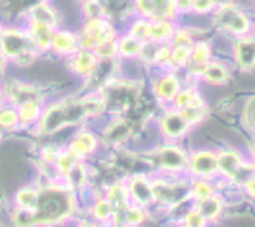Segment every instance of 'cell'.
I'll use <instances>...</instances> for the list:
<instances>
[{
	"instance_id": "7dc6e473",
	"label": "cell",
	"mask_w": 255,
	"mask_h": 227,
	"mask_svg": "<svg viewBox=\"0 0 255 227\" xmlns=\"http://www.w3.org/2000/svg\"><path fill=\"white\" fill-rule=\"evenodd\" d=\"M79 227H108V226L107 225L99 224V222H95V221H92V222H83V224H82Z\"/></svg>"
},
{
	"instance_id": "816d5d0a",
	"label": "cell",
	"mask_w": 255,
	"mask_h": 227,
	"mask_svg": "<svg viewBox=\"0 0 255 227\" xmlns=\"http://www.w3.org/2000/svg\"><path fill=\"white\" fill-rule=\"evenodd\" d=\"M1 97H3V94H1V91H0V100H1Z\"/></svg>"
},
{
	"instance_id": "ab89813d",
	"label": "cell",
	"mask_w": 255,
	"mask_h": 227,
	"mask_svg": "<svg viewBox=\"0 0 255 227\" xmlns=\"http://www.w3.org/2000/svg\"><path fill=\"white\" fill-rule=\"evenodd\" d=\"M181 222L185 225H188V226H191V227H207L209 226V224L206 222V220H205V218L202 217L200 213H198L197 209H196L194 207L187 212V214H185L184 218L181 220Z\"/></svg>"
},
{
	"instance_id": "c3c4849f",
	"label": "cell",
	"mask_w": 255,
	"mask_h": 227,
	"mask_svg": "<svg viewBox=\"0 0 255 227\" xmlns=\"http://www.w3.org/2000/svg\"><path fill=\"white\" fill-rule=\"evenodd\" d=\"M108 227H131V226H128V225L125 224V222H120V221H113V222H110V224L108 225Z\"/></svg>"
},
{
	"instance_id": "f546056e",
	"label": "cell",
	"mask_w": 255,
	"mask_h": 227,
	"mask_svg": "<svg viewBox=\"0 0 255 227\" xmlns=\"http://www.w3.org/2000/svg\"><path fill=\"white\" fill-rule=\"evenodd\" d=\"M19 117V123L21 125H31V123L39 121L42 116V103L39 101H27L17 108Z\"/></svg>"
},
{
	"instance_id": "4fadbf2b",
	"label": "cell",
	"mask_w": 255,
	"mask_h": 227,
	"mask_svg": "<svg viewBox=\"0 0 255 227\" xmlns=\"http://www.w3.org/2000/svg\"><path fill=\"white\" fill-rule=\"evenodd\" d=\"M137 9L142 16L150 21L172 19L176 16L175 0H136Z\"/></svg>"
},
{
	"instance_id": "5b68a950",
	"label": "cell",
	"mask_w": 255,
	"mask_h": 227,
	"mask_svg": "<svg viewBox=\"0 0 255 227\" xmlns=\"http://www.w3.org/2000/svg\"><path fill=\"white\" fill-rule=\"evenodd\" d=\"M218 175L223 177L231 185L241 186L254 177V166L246 162L236 151L227 149L218 153Z\"/></svg>"
},
{
	"instance_id": "484cf974",
	"label": "cell",
	"mask_w": 255,
	"mask_h": 227,
	"mask_svg": "<svg viewBox=\"0 0 255 227\" xmlns=\"http://www.w3.org/2000/svg\"><path fill=\"white\" fill-rule=\"evenodd\" d=\"M64 182L75 192L87 187L88 172L83 161H78L73 168L64 175Z\"/></svg>"
},
{
	"instance_id": "74e56055",
	"label": "cell",
	"mask_w": 255,
	"mask_h": 227,
	"mask_svg": "<svg viewBox=\"0 0 255 227\" xmlns=\"http://www.w3.org/2000/svg\"><path fill=\"white\" fill-rule=\"evenodd\" d=\"M94 52L97 58H114L118 55V43L116 39H113V40L99 45L97 48L94 49Z\"/></svg>"
},
{
	"instance_id": "bcb514c9",
	"label": "cell",
	"mask_w": 255,
	"mask_h": 227,
	"mask_svg": "<svg viewBox=\"0 0 255 227\" xmlns=\"http://www.w3.org/2000/svg\"><path fill=\"white\" fill-rule=\"evenodd\" d=\"M6 64H8V58L0 52V75L3 74L6 69Z\"/></svg>"
},
{
	"instance_id": "f1b7e54d",
	"label": "cell",
	"mask_w": 255,
	"mask_h": 227,
	"mask_svg": "<svg viewBox=\"0 0 255 227\" xmlns=\"http://www.w3.org/2000/svg\"><path fill=\"white\" fill-rule=\"evenodd\" d=\"M29 13L31 16L32 22L45 23V25L53 26V27H56V25H57V13H56L55 8H52L49 4H38Z\"/></svg>"
},
{
	"instance_id": "4316f807",
	"label": "cell",
	"mask_w": 255,
	"mask_h": 227,
	"mask_svg": "<svg viewBox=\"0 0 255 227\" xmlns=\"http://www.w3.org/2000/svg\"><path fill=\"white\" fill-rule=\"evenodd\" d=\"M91 214L95 222L103 225H109L114 218V209L105 196L97 198L91 208Z\"/></svg>"
},
{
	"instance_id": "7bdbcfd3",
	"label": "cell",
	"mask_w": 255,
	"mask_h": 227,
	"mask_svg": "<svg viewBox=\"0 0 255 227\" xmlns=\"http://www.w3.org/2000/svg\"><path fill=\"white\" fill-rule=\"evenodd\" d=\"M35 60H36V49L32 48V49H29V51L23 52L22 55H19L14 61H16V64L19 65V66H29V65H31L32 62H35Z\"/></svg>"
},
{
	"instance_id": "9a60e30c",
	"label": "cell",
	"mask_w": 255,
	"mask_h": 227,
	"mask_svg": "<svg viewBox=\"0 0 255 227\" xmlns=\"http://www.w3.org/2000/svg\"><path fill=\"white\" fill-rule=\"evenodd\" d=\"M131 134H132L131 123L126 118H116L104 130L103 140L108 146L117 147L128 140Z\"/></svg>"
},
{
	"instance_id": "e575fe53",
	"label": "cell",
	"mask_w": 255,
	"mask_h": 227,
	"mask_svg": "<svg viewBox=\"0 0 255 227\" xmlns=\"http://www.w3.org/2000/svg\"><path fill=\"white\" fill-rule=\"evenodd\" d=\"M191 57V48L188 47H180V45H174L171 47V55H170V61L168 66L172 68H184L187 66L188 61Z\"/></svg>"
},
{
	"instance_id": "7a4b0ae2",
	"label": "cell",
	"mask_w": 255,
	"mask_h": 227,
	"mask_svg": "<svg viewBox=\"0 0 255 227\" xmlns=\"http://www.w3.org/2000/svg\"><path fill=\"white\" fill-rule=\"evenodd\" d=\"M104 110L105 104L99 94L66 97L43 110L38 121V131L42 135H52L65 127L74 126L90 117L103 113Z\"/></svg>"
},
{
	"instance_id": "cb8c5ba5",
	"label": "cell",
	"mask_w": 255,
	"mask_h": 227,
	"mask_svg": "<svg viewBox=\"0 0 255 227\" xmlns=\"http://www.w3.org/2000/svg\"><path fill=\"white\" fill-rule=\"evenodd\" d=\"M55 27L45 25V23L32 22L30 23L29 35L31 42L36 49H49L52 44V39L55 35Z\"/></svg>"
},
{
	"instance_id": "44dd1931",
	"label": "cell",
	"mask_w": 255,
	"mask_h": 227,
	"mask_svg": "<svg viewBox=\"0 0 255 227\" xmlns=\"http://www.w3.org/2000/svg\"><path fill=\"white\" fill-rule=\"evenodd\" d=\"M51 48L60 55H74L75 52L81 48L79 36L68 30L56 31L52 39Z\"/></svg>"
},
{
	"instance_id": "52a82bcc",
	"label": "cell",
	"mask_w": 255,
	"mask_h": 227,
	"mask_svg": "<svg viewBox=\"0 0 255 227\" xmlns=\"http://www.w3.org/2000/svg\"><path fill=\"white\" fill-rule=\"evenodd\" d=\"M214 23L220 30L240 36L246 35L252 27L250 19L246 17L245 13L232 3L220 5L214 16Z\"/></svg>"
},
{
	"instance_id": "7402d4cb",
	"label": "cell",
	"mask_w": 255,
	"mask_h": 227,
	"mask_svg": "<svg viewBox=\"0 0 255 227\" xmlns=\"http://www.w3.org/2000/svg\"><path fill=\"white\" fill-rule=\"evenodd\" d=\"M204 81L210 84H227L231 79V71L224 62L220 61H209L204 66L201 75Z\"/></svg>"
},
{
	"instance_id": "db71d44e",
	"label": "cell",
	"mask_w": 255,
	"mask_h": 227,
	"mask_svg": "<svg viewBox=\"0 0 255 227\" xmlns=\"http://www.w3.org/2000/svg\"><path fill=\"white\" fill-rule=\"evenodd\" d=\"M1 30H3V29H1V26H0V34H1Z\"/></svg>"
},
{
	"instance_id": "30bf717a",
	"label": "cell",
	"mask_w": 255,
	"mask_h": 227,
	"mask_svg": "<svg viewBox=\"0 0 255 227\" xmlns=\"http://www.w3.org/2000/svg\"><path fill=\"white\" fill-rule=\"evenodd\" d=\"M187 173L192 179H211L218 175V153L197 151L189 156Z\"/></svg>"
},
{
	"instance_id": "ac0fdd59",
	"label": "cell",
	"mask_w": 255,
	"mask_h": 227,
	"mask_svg": "<svg viewBox=\"0 0 255 227\" xmlns=\"http://www.w3.org/2000/svg\"><path fill=\"white\" fill-rule=\"evenodd\" d=\"M97 148V139L94 134L83 131L79 133L69 144L68 151L79 161H83Z\"/></svg>"
},
{
	"instance_id": "8fae6325",
	"label": "cell",
	"mask_w": 255,
	"mask_h": 227,
	"mask_svg": "<svg viewBox=\"0 0 255 227\" xmlns=\"http://www.w3.org/2000/svg\"><path fill=\"white\" fill-rule=\"evenodd\" d=\"M3 97H5L9 105L18 108L19 105L27 101H39L42 103L43 96L35 86L30 83H23L19 81L6 82L3 88Z\"/></svg>"
},
{
	"instance_id": "6da1fadb",
	"label": "cell",
	"mask_w": 255,
	"mask_h": 227,
	"mask_svg": "<svg viewBox=\"0 0 255 227\" xmlns=\"http://www.w3.org/2000/svg\"><path fill=\"white\" fill-rule=\"evenodd\" d=\"M77 211V195L65 182H49L38 187L31 209L14 208L12 222L16 227H42L58 225Z\"/></svg>"
},
{
	"instance_id": "5bb4252c",
	"label": "cell",
	"mask_w": 255,
	"mask_h": 227,
	"mask_svg": "<svg viewBox=\"0 0 255 227\" xmlns=\"http://www.w3.org/2000/svg\"><path fill=\"white\" fill-rule=\"evenodd\" d=\"M161 130L163 135L170 140H178L185 135L191 129V125L185 120L183 114L176 109L166 110L161 117Z\"/></svg>"
},
{
	"instance_id": "9c48e42d",
	"label": "cell",
	"mask_w": 255,
	"mask_h": 227,
	"mask_svg": "<svg viewBox=\"0 0 255 227\" xmlns=\"http://www.w3.org/2000/svg\"><path fill=\"white\" fill-rule=\"evenodd\" d=\"M35 48L29 32L18 29L1 30L0 34V52L6 58L16 60L19 55L29 49ZM36 49V48H35Z\"/></svg>"
},
{
	"instance_id": "11a10c76",
	"label": "cell",
	"mask_w": 255,
	"mask_h": 227,
	"mask_svg": "<svg viewBox=\"0 0 255 227\" xmlns=\"http://www.w3.org/2000/svg\"><path fill=\"white\" fill-rule=\"evenodd\" d=\"M207 227H209V226H207Z\"/></svg>"
},
{
	"instance_id": "ba28073f",
	"label": "cell",
	"mask_w": 255,
	"mask_h": 227,
	"mask_svg": "<svg viewBox=\"0 0 255 227\" xmlns=\"http://www.w3.org/2000/svg\"><path fill=\"white\" fill-rule=\"evenodd\" d=\"M116 39V30L109 21L104 18L88 19L79 36L81 48L94 51L99 45Z\"/></svg>"
},
{
	"instance_id": "277c9868",
	"label": "cell",
	"mask_w": 255,
	"mask_h": 227,
	"mask_svg": "<svg viewBox=\"0 0 255 227\" xmlns=\"http://www.w3.org/2000/svg\"><path fill=\"white\" fill-rule=\"evenodd\" d=\"M191 179H174L165 177L152 179V191L154 199L153 204L172 209L183 201L191 199Z\"/></svg>"
},
{
	"instance_id": "ee69618b",
	"label": "cell",
	"mask_w": 255,
	"mask_h": 227,
	"mask_svg": "<svg viewBox=\"0 0 255 227\" xmlns=\"http://www.w3.org/2000/svg\"><path fill=\"white\" fill-rule=\"evenodd\" d=\"M213 8L214 3L211 0H193V3H192V9L196 10L197 13H201V14L210 12Z\"/></svg>"
},
{
	"instance_id": "603a6c76",
	"label": "cell",
	"mask_w": 255,
	"mask_h": 227,
	"mask_svg": "<svg viewBox=\"0 0 255 227\" xmlns=\"http://www.w3.org/2000/svg\"><path fill=\"white\" fill-rule=\"evenodd\" d=\"M97 61H99V58L95 55L94 51L79 48L75 52L74 55H73L71 68H73V70H74L75 73H78L79 75L88 77V75L94 71V69L96 68Z\"/></svg>"
},
{
	"instance_id": "836d02e7",
	"label": "cell",
	"mask_w": 255,
	"mask_h": 227,
	"mask_svg": "<svg viewBox=\"0 0 255 227\" xmlns=\"http://www.w3.org/2000/svg\"><path fill=\"white\" fill-rule=\"evenodd\" d=\"M36 194H38V187H34V186H27V187L21 188V190L17 191L16 196H14V205L18 209L29 211L35 203Z\"/></svg>"
},
{
	"instance_id": "60d3db41",
	"label": "cell",
	"mask_w": 255,
	"mask_h": 227,
	"mask_svg": "<svg viewBox=\"0 0 255 227\" xmlns=\"http://www.w3.org/2000/svg\"><path fill=\"white\" fill-rule=\"evenodd\" d=\"M243 122L246 129L254 130V97L246 101L243 110Z\"/></svg>"
},
{
	"instance_id": "f35d334b",
	"label": "cell",
	"mask_w": 255,
	"mask_h": 227,
	"mask_svg": "<svg viewBox=\"0 0 255 227\" xmlns=\"http://www.w3.org/2000/svg\"><path fill=\"white\" fill-rule=\"evenodd\" d=\"M40 3H45V0H8V8L9 12H30L34 6Z\"/></svg>"
},
{
	"instance_id": "83f0119b",
	"label": "cell",
	"mask_w": 255,
	"mask_h": 227,
	"mask_svg": "<svg viewBox=\"0 0 255 227\" xmlns=\"http://www.w3.org/2000/svg\"><path fill=\"white\" fill-rule=\"evenodd\" d=\"M148 218V209L145 208L139 207V205L131 204L126 211H123L120 217L114 218L113 221H120V222H125L131 227H139L142 225ZM112 221V222H113Z\"/></svg>"
},
{
	"instance_id": "681fc988",
	"label": "cell",
	"mask_w": 255,
	"mask_h": 227,
	"mask_svg": "<svg viewBox=\"0 0 255 227\" xmlns=\"http://www.w3.org/2000/svg\"><path fill=\"white\" fill-rule=\"evenodd\" d=\"M214 3V5L215 4H219V5H224V4H230L232 3V0H211Z\"/></svg>"
},
{
	"instance_id": "e0dca14e",
	"label": "cell",
	"mask_w": 255,
	"mask_h": 227,
	"mask_svg": "<svg viewBox=\"0 0 255 227\" xmlns=\"http://www.w3.org/2000/svg\"><path fill=\"white\" fill-rule=\"evenodd\" d=\"M181 90V84L179 78L175 74H166L163 77L158 78L153 86L154 95L162 103H171L174 101L175 96L179 94Z\"/></svg>"
},
{
	"instance_id": "4dcf8cb0",
	"label": "cell",
	"mask_w": 255,
	"mask_h": 227,
	"mask_svg": "<svg viewBox=\"0 0 255 227\" xmlns=\"http://www.w3.org/2000/svg\"><path fill=\"white\" fill-rule=\"evenodd\" d=\"M217 194V187L211 179H191V199L194 201L204 200Z\"/></svg>"
},
{
	"instance_id": "7c38bea8",
	"label": "cell",
	"mask_w": 255,
	"mask_h": 227,
	"mask_svg": "<svg viewBox=\"0 0 255 227\" xmlns=\"http://www.w3.org/2000/svg\"><path fill=\"white\" fill-rule=\"evenodd\" d=\"M131 203L148 209L154 203L152 191V179L144 174H135L126 182Z\"/></svg>"
},
{
	"instance_id": "2e32d148",
	"label": "cell",
	"mask_w": 255,
	"mask_h": 227,
	"mask_svg": "<svg viewBox=\"0 0 255 227\" xmlns=\"http://www.w3.org/2000/svg\"><path fill=\"white\" fill-rule=\"evenodd\" d=\"M105 198L108 199V201H109L110 204H112V207H113L114 218L120 217L121 214L123 213V211H126L127 208L132 204V203H131V199H129L126 182L123 181H117L114 182V183H112V185L107 188Z\"/></svg>"
},
{
	"instance_id": "3957f363",
	"label": "cell",
	"mask_w": 255,
	"mask_h": 227,
	"mask_svg": "<svg viewBox=\"0 0 255 227\" xmlns=\"http://www.w3.org/2000/svg\"><path fill=\"white\" fill-rule=\"evenodd\" d=\"M97 91L105 104V110L109 109L114 113H122L128 109L140 95L137 82L121 79H110Z\"/></svg>"
},
{
	"instance_id": "f5cc1de1",
	"label": "cell",
	"mask_w": 255,
	"mask_h": 227,
	"mask_svg": "<svg viewBox=\"0 0 255 227\" xmlns=\"http://www.w3.org/2000/svg\"><path fill=\"white\" fill-rule=\"evenodd\" d=\"M0 138H1V129H0Z\"/></svg>"
},
{
	"instance_id": "1f68e13d",
	"label": "cell",
	"mask_w": 255,
	"mask_h": 227,
	"mask_svg": "<svg viewBox=\"0 0 255 227\" xmlns=\"http://www.w3.org/2000/svg\"><path fill=\"white\" fill-rule=\"evenodd\" d=\"M172 103H174V109L180 112V110L192 107V105L204 103V99L194 88H185V90L179 91V94L175 96Z\"/></svg>"
},
{
	"instance_id": "b9f144b4",
	"label": "cell",
	"mask_w": 255,
	"mask_h": 227,
	"mask_svg": "<svg viewBox=\"0 0 255 227\" xmlns=\"http://www.w3.org/2000/svg\"><path fill=\"white\" fill-rule=\"evenodd\" d=\"M60 153H61V151L57 147L47 146L42 149L40 156H42V160L44 164H47V165H55L56 160H57Z\"/></svg>"
},
{
	"instance_id": "d4e9b609",
	"label": "cell",
	"mask_w": 255,
	"mask_h": 227,
	"mask_svg": "<svg viewBox=\"0 0 255 227\" xmlns=\"http://www.w3.org/2000/svg\"><path fill=\"white\" fill-rule=\"evenodd\" d=\"M175 26L168 19H157L150 21L149 19L148 32H146V40H152L157 43H166L172 38L175 32Z\"/></svg>"
},
{
	"instance_id": "d590c367",
	"label": "cell",
	"mask_w": 255,
	"mask_h": 227,
	"mask_svg": "<svg viewBox=\"0 0 255 227\" xmlns=\"http://www.w3.org/2000/svg\"><path fill=\"white\" fill-rule=\"evenodd\" d=\"M19 125V117L17 108L0 105V129L10 130Z\"/></svg>"
},
{
	"instance_id": "f6af8a7d",
	"label": "cell",
	"mask_w": 255,
	"mask_h": 227,
	"mask_svg": "<svg viewBox=\"0 0 255 227\" xmlns=\"http://www.w3.org/2000/svg\"><path fill=\"white\" fill-rule=\"evenodd\" d=\"M192 3L193 0H175L176 10H189L192 9Z\"/></svg>"
},
{
	"instance_id": "ffe728a7",
	"label": "cell",
	"mask_w": 255,
	"mask_h": 227,
	"mask_svg": "<svg viewBox=\"0 0 255 227\" xmlns=\"http://www.w3.org/2000/svg\"><path fill=\"white\" fill-rule=\"evenodd\" d=\"M235 56L240 68L245 71L252 70L254 68V38L240 36L235 45Z\"/></svg>"
},
{
	"instance_id": "f907efd6",
	"label": "cell",
	"mask_w": 255,
	"mask_h": 227,
	"mask_svg": "<svg viewBox=\"0 0 255 227\" xmlns=\"http://www.w3.org/2000/svg\"><path fill=\"white\" fill-rule=\"evenodd\" d=\"M84 3H103L104 0H83Z\"/></svg>"
},
{
	"instance_id": "d6986e66",
	"label": "cell",
	"mask_w": 255,
	"mask_h": 227,
	"mask_svg": "<svg viewBox=\"0 0 255 227\" xmlns=\"http://www.w3.org/2000/svg\"><path fill=\"white\" fill-rule=\"evenodd\" d=\"M193 207L197 209L198 213L206 220L209 225L219 220L224 211L223 199L218 194L213 195L210 198L204 199V200L194 201Z\"/></svg>"
},
{
	"instance_id": "8992f818",
	"label": "cell",
	"mask_w": 255,
	"mask_h": 227,
	"mask_svg": "<svg viewBox=\"0 0 255 227\" xmlns=\"http://www.w3.org/2000/svg\"><path fill=\"white\" fill-rule=\"evenodd\" d=\"M189 155L178 144H166L149 155L148 162L167 175L187 173Z\"/></svg>"
},
{
	"instance_id": "d6a6232c",
	"label": "cell",
	"mask_w": 255,
	"mask_h": 227,
	"mask_svg": "<svg viewBox=\"0 0 255 227\" xmlns=\"http://www.w3.org/2000/svg\"><path fill=\"white\" fill-rule=\"evenodd\" d=\"M117 43H118V53H121L123 57L131 58L139 56L142 42L132 35H125L120 40H117Z\"/></svg>"
},
{
	"instance_id": "8d00e7d4",
	"label": "cell",
	"mask_w": 255,
	"mask_h": 227,
	"mask_svg": "<svg viewBox=\"0 0 255 227\" xmlns=\"http://www.w3.org/2000/svg\"><path fill=\"white\" fill-rule=\"evenodd\" d=\"M180 113L192 126V125H197L201 121L205 120V117L207 116V107L205 103L198 104V105H193L184 110H180Z\"/></svg>"
}]
</instances>
